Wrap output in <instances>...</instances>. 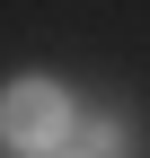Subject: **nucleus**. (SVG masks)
I'll return each mask as SVG.
<instances>
[{
    "label": "nucleus",
    "mask_w": 150,
    "mask_h": 158,
    "mask_svg": "<svg viewBox=\"0 0 150 158\" xmlns=\"http://www.w3.org/2000/svg\"><path fill=\"white\" fill-rule=\"evenodd\" d=\"M71 88L62 79H44V70H27V79H9V88H0V141L9 149H27V158H53L71 141Z\"/></svg>",
    "instance_id": "obj_1"
},
{
    "label": "nucleus",
    "mask_w": 150,
    "mask_h": 158,
    "mask_svg": "<svg viewBox=\"0 0 150 158\" xmlns=\"http://www.w3.org/2000/svg\"><path fill=\"white\" fill-rule=\"evenodd\" d=\"M71 141L88 158H133V123L124 114H71Z\"/></svg>",
    "instance_id": "obj_2"
}]
</instances>
